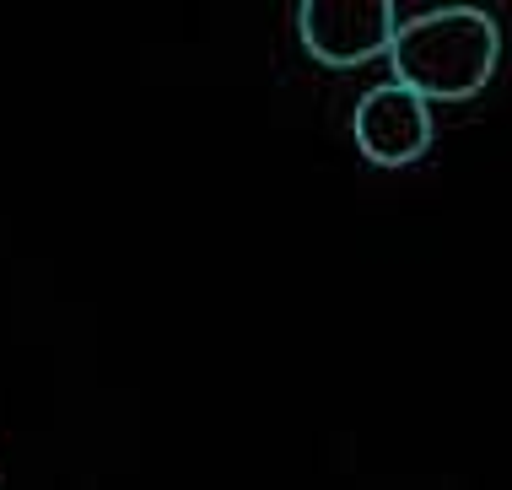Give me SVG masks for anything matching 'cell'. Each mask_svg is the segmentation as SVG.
Masks as SVG:
<instances>
[{"instance_id":"3957f363","label":"cell","mask_w":512,"mask_h":490,"mask_svg":"<svg viewBox=\"0 0 512 490\" xmlns=\"http://www.w3.org/2000/svg\"><path fill=\"white\" fill-rule=\"evenodd\" d=\"M356 146H362V157H372L378 167L415 162L432 146V108H426V97L399 87V81L372 87L362 103H356Z\"/></svg>"},{"instance_id":"7a4b0ae2","label":"cell","mask_w":512,"mask_h":490,"mask_svg":"<svg viewBox=\"0 0 512 490\" xmlns=\"http://www.w3.org/2000/svg\"><path fill=\"white\" fill-rule=\"evenodd\" d=\"M302 44L329 65H356L372 54L394 49L399 38V11L389 0H308L297 11Z\"/></svg>"},{"instance_id":"6da1fadb","label":"cell","mask_w":512,"mask_h":490,"mask_svg":"<svg viewBox=\"0 0 512 490\" xmlns=\"http://www.w3.org/2000/svg\"><path fill=\"white\" fill-rule=\"evenodd\" d=\"M496 22L486 11L448 6V11H426V17L399 22L394 38V76L399 87L421 92L426 103H453V97H475L496 70Z\"/></svg>"}]
</instances>
